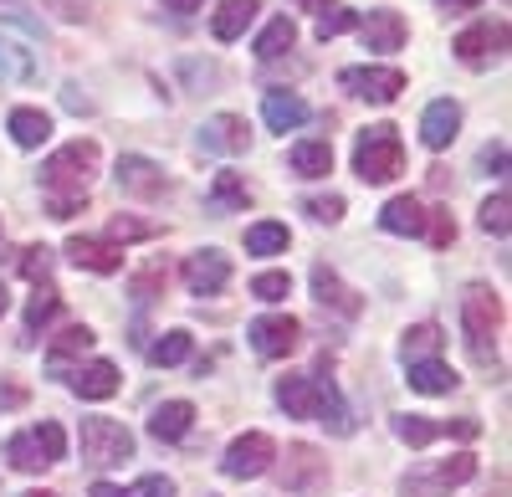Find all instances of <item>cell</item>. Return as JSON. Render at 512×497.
I'll use <instances>...</instances> for the list:
<instances>
[{"instance_id": "cell-1", "label": "cell", "mask_w": 512, "mask_h": 497, "mask_svg": "<svg viewBox=\"0 0 512 497\" xmlns=\"http://www.w3.org/2000/svg\"><path fill=\"white\" fill-rule=\"evenodd\" d=\"M98 144L93 139H72L62 144L47 164H41V190H47L52 200H67V205H82L88 200V185L98 175Z\"/></svg>"}, {"instance_id": "cell-2", "label": "cell", "mask_w": 512, "mask_h": 497, "mask_svg": "<svg viewBox=\"0 0 512 497\" xmlns=\"http://www.w3.org/2000/svg\"><path fill=\"white\" fill-rule=\"evenodd\" d=\"M502 293L487 282H466V293H461V328H466V344H472V354L482 364H492V344L502 334Z\"/></svg>"}, {"instance_id": "cell-3", "label": "cell", "mask_w": 512, "mask_h": 497, "mask_svg": "<svg viewBox=\"0 0 512 497\" xmlns=\"http://www.w3.org/2000/svg\"><path fill=\"white\" fill-rule=\"evenodd\" d=\"M400 170H405V144H400L395 123H374V129H364L359 144H354V175L364 185H390Z\"/></svg>"}, {"instance_id": "cell-4", "label": "cell", "mask_w": 512, "mask_h": 497, "mask_svg": "<svg viewBox=\"0 0 512 497\" xmlns=\"http://www.w3.org/2000/svg\"><path fill=\"white\" fill-rule=\"evenodd\" d=\"M62 457H67V436H62L57 421H41V426L11 436V446H6V462H11L16 472H47V467L62 462Z\"/></svg>"}, {"instance_id": "cell-5", "label": "cell", "mask_w": 512, "mask_h": 497, "mask_svg": "<svg viewBox=\"0 0 512 497\" xmlns=\"http://www.w3.org/2000/svg\"><path fill=\"white\" fill-rule=\"evenodd\" d=\"M128 457H134V431L123 421H108V416L82 421V462L88 467H118Z\"/></svg>"}, {"instance_id": "cell-6", "label": "cell", "mask_w": 512, "mask_h": 497, "mask_svg": "<svg viewBox=\"0 0 512 497\" xmlns=\"http://www.w3.org/2000/svg\"><path fill=\"white\" fill-rule=\"evenodd\" d=\"M272 462H277V441H272L267 431H246V436H236V441L226 446L221 472L236 477V482H251V477H262Z\"/></svg>"}, {"instance_id": "cell-7", "label": "cell", "mask_w": 512, "mask_h": 497, "mask_svg": "<svg viewBox=\"0 0 512 497\" xmlns=\"http://www.w3.org/2000/svg\"><path fill=\"white\" fill-rule=\"evenodd\" d=\"M338 88H349L364 103H395L405 93V72L400 67H344L338 72Z\"/></svg>"}, {"instance_id": "cell-8", "label": "cell", "mask_w": 512, "mask_h": 497, "mask_svg": "<svg viewBox=\"0 0 512 497\" xmlns=\"http://www.w3.org/2000/svg\"><path fill=\"white\" fill-rule=\"evenodd\" d=\"M246 339L262 359H287L297 349V339H303V323H297L292 313H267V318H256L246 328Z\"/></svg>"}, {"instance_id": "cell-9", "label": "cell", "mask_w": 512, "mask_h": 497, "mask_svg": "<svg viewBox=\"0 0 512 497\" xmlns=\"http://www.w3.org/2000/svg\"><path fill=\"white\" fill-rule=\"evenodd\" d=\"M226 282H231V257H226V252L205 246V252L185 257V287H190L195 298H216Z\"/></svg>"}, {"instance_id": "cell-10", "label": "cell", "mask_w": 512, "mask_h": 497, "mask_svg": "<svg viewBox=\"0 0 512 497\" xmlns=\"http://www.w3.org/2000/svg\"><path fill=\"white\" fill-rule=\"evenodd\" d=\"M118 190L134 195V200H159L169 190V175L159 170L154 159H144V154H123L118 159Z\"/></svg>"}, {"instance_id": "cell-11", "label": "cell", "mask_w": 512, "mask_h": 497, "mask_svg": "<svg viewBox=\"0 0 512 497\" xmlns=\"http://www.w3.org/2000/svg\"><path fill=\"white\" fill-rule=\"evenodd\" d=\"M502 47H507V21H497V26H492V21L466 26V31L451 41V52H456L466 67H482V62H487V57H497Z\"/></svg>"}, {"instance_id": "cell-12", "label": "cell", "mask_w": 512, "mask_h": 497, "mask_svg": "<svg viewBox=\"0 0 512 497\" xmlns=\"http://www.w3.org/2000/svg\"><path fill=\"white\" fill-rule=\"evenodd\" d=\"M67 257H72L82 272H118V267H123V246L108 241V236H72V241H67Z\"/></svg>"}, {"instance_id": "cell-13", "label": "cell", "mask_w": 512, "mask_h": 497, "mask_svg": "<svg viewBox=\"0 0 512 497\" xmlns=\"http://www.w3.org/2000/svg\"><path fill=\"white\" fill-rule=\"evenodd\" d=\"M461 129V103L456 98H436L431 108L420 113V144L425 149H446Z\"/></svg>"}, {"instance_id": "cell-14", "label": "cell", "mask_w": 512, "mask_h": 497, "mask_svg": "<svg viewBox=\"0 0 512 497\" xmlns=\"http://www.w3.org/2000/svg\"><path fill=\"white\" fill-rule=\"evenodd\" d=\"M359 36L369 52H400L405 47V16L400 11H369V16H359Z\"/></svg>"}, {"instance_id": "cell-15", "label": "cell", "mask_w": 512, "mask_h": 497, "mask_svg": "<svg viewBox=\"0 0 512 497\" xmlns=\"http://www.w3.org/2000/svg\"><path fill=\"white\" fill-rule=\"evenodd\" d=\"M323 477H328V462H318L313 446H287V467H282L287 492H313V487H323Z\"/></svg>"}, {"instance_id": "cell-16", "label": "cell", "mask_w": 512, "mask_h": 497, "mask_svg": "<svg viewBox=\"0 0 512 497\" xmlns=\"http://www.w3.org/2000/svg\"><path fill=\"white\" fill-rule=\"evenodd\" d=\"M67 385H72V395H82V400H113V395H118V369H113L108 359L77 364L72 375H67Z\"/></svg>"}, {"instance_id": "cell-17", "label": "cell", "mask_w": 512, "mask_h": 497, "mask_svg": "<svg viewBox=\"0 0 512 497\" xmlns=\"http://www.w3.org/2000/svg\"><path fill=\"white\" fill-rule=\"evenodd\" d=\"M195 426V405L190 400H164L154 405V416H149V436L154 441H185Z\"/></svg>"}, {"instance_id": "cell-18", "label": "cell", "mask_w": 512, "mask_h": 497, "mask_svg": "<svg viewBox=\"0 0 512 497\" xmlns=\"http://www.w3.org/2000/svg\"><path fill=\"white\" fill-rule=\"evenodd\" d=\"M246 139H251L246 118H236V113H216V118H205V129H200V144L216 149V154H241Z\"/></svg>"}, {"instance_id": "cell-19", "label": "cell", "mask_w": 512, "mask_h": 497, "mask_svg": "<svg viewBox=\"0 0 512 497\" xmlns=\"http://www.w3.org/2000/svg\"><path fill=\"white\" fill-rule=\"evenodd\" d=\"M308 113H313V108L297 98V93H267V98H262V118H267L272 134H292L297 123H308Z\"/></svg>"}, {"instance_id": "cell-20", "label": "cell", "mask_w": 512, "mask_h": 497, "mask_svg": "<svg viewBox=\"0 0 512 497\" xmlns=\"http://www.w3.org/2000/svg\"><path fill=\"white\" fill-rule=\"evenodd\" d=\"M277 405L287 410L292 421H313V405H318L313 375H287V380H277Z\"/></svg>"}, {"instance_id": "cell-21", "label": "cell", "mask_w": 512, "mask_h": 497, "mask_svg": "<svg viewBox=\"0 0 512 497\" xmlns=\"http://www.w3.org/2000/svg\"><path fill=\"white\" fill-rule=\"evenodd\" d=\"M379 226L390 231V236H425V211H420V200H415V195H395V200L379 211Z\"/></svg>"}, {"instance_id": "cell-22", "label": "cell", "mask_w": 512, "mask_h": 497, "mask_svg": "<svg viewBox=\"0 0 512 497\" xmlns=\"http://www.w3.org/2000/svg\"><path fill=\"white\" fill-rule=\"evenodd\" d=\"M313 293H318V303H323V308L344 313V318H359V308H364L354 287H344V282H338V272H328V267H318V272H313Z\"/></svg>"}, {"instance_id": "cell-23", "label": "cell", "mask_w": 512, "mask_h": 497, "mask_svg": "<svg viewBox=\"0 0 512 497\" xmlns=\"http://www.w3.org/2000/svg\"><path fill=\"white\" fill-rule=\"evenodd\" d=\"M6 129H11V139H16L21 149H41V144L52 139V118L41 113V108H11Z\"/></svg>"}, {"instance_id": "cell-24", "label": "cell", "mask_w": 512, "mask_h": 497, "mask_svg": "<svg viewBox=\"0 0 512 497\" xmlns=\"http://www.w3.org/2000/svg\"><path fill=\"white\" fill-rule=\"evenodd\" d=\"M287 159H292V170L303 175V180H323V175L333 170V149H328V139H297Z\"/></svg>"}, {"instance_id": "cell-25", "label": "cell", "mask_w": 512, "mask_h": 497, "mask_svg": "<svg viewBox=\"0 0 512 497\" xmlns=\"http://www.w3.org/2000/svg\"><path fill=\"white\" fill-rule=\"evenodd\" d=\"M410 369V390L420 395H451L461 380H456V369H446L441 359H420V364H405Z\"/></svg>"}, {"instance_id": "cell-26", "label": "cell", "mask_w": 512, "mask_h": 497, "mask_svg": "<svg viewBox=\"0 0 512 497\" xmlns=\"http://www.w3.org/2000/svg\"><path fill=\"white\" fill-rule=\"evenodd\" d=\"M318 385V405H313V416L333 431V436H349L354 431V416H349V405H344V395H338L328 380H313Z\"/></svg>"}, {"instance_id": "cell-27", "label": "cell", "mask_w": 512, "mask_h": 497, "mask_svg": "<svg viewBox=\"0 0 512 497\" xmlns=\"http://www.w3.org/2000/svg\"><path fill=\"white\" fill-rule=\"evenodd\" d=\"M441 328L436 323H415V328H405V339H400V359L405 364H420V359H441Z\"/></svg>"}, {"instance_id": "cell-28", "label": "cell", "mask_w": 512, "mask_h": 497, "mask_svg": "<svg viewBox=\"0 0 512 497\" xmlns=\"http://www.w3.org/2000/svg\"><path fill=\"white\" fill-rule=\"evenodd\" d=\"M251 21H256V0H226V6L210 16V31H216V41H236V36H246Z\"/></svg>"}, {"instance_id": "cell-29", "label": "cell", "mask_w": 512, "mask_h": 497, "mask_svg": "<svg viewBox=\"0 0 512 497\" xmlns=\"http://www.w3.org/2000/svg\"><path fill=\"white\" fill-rule=\"evenodd\" d=\"M297 47V26H292V16H277V21H267V31L262 36H256V57H262V62H277L282 52H292Z\"/></svg>"}, {"instance_id": "cell-30", "label": "cell", "mask_w": 512, "mask_h": 497, "mask_svg": "<svg viewBox=\"0 0 512 497\" xmlns=\"http://www.w3.org/2000/svg\"><path fill=\"white\" fill-rule=\"evenodd\" d=\"M472 477H477V457H472V451H456L451 462H441V467L431 472V492H425V497H441V492L472 482Z\"/></svg>"}, {"instance_id": "cell-31", "label": "cell", "mask_w": 512, "mask_h": 497, "mask_svg": "<svg viewBox=\"0 0 512 497\" xmlns=\"http://www.w3.org/2000/svg\"><path fill=\"white\" fill-rule=\"evenodd\" d=\"M287 226L282 221H256V226H246V252L251 257H277V252H287Z\"/></svg>"}, {"instance_id": "cell-32", "label": "cell", "mask_w": 512, "mask_h": 497, "mask_svg": "<svg viewBox=\"0 0 512 497\" xmlns=\"http://www.w3.org/2000/svg\"><path fill=\"white\" fill-rule=\"evenodd\" d=\"M185 359H190V334H185V328H169V334H159L149 344V364H159V369H175Z\"/></svg>"}, {"instance_id": "cell-33", "label": "cell", "mask_w": 512, "mask_h": 497, "mask_svg": "<svg viewBox=\"0 0 512 497\" xmlns=\"http://www.w3.org/2000/svg\"><path fill=\"white\" fill-rule=\"evenodd\" d=\"M88 349H93V328L72 323V328H62V334L52 339V354H47V364H52V369H62L72 354H88Z\"/></svg>"}, {"instance_id": "cell-34", "label": "cell", "mask_w": 512, "mask_h": 497, "mask_svg": "<svg viewBox=\"0 0 512 497\" xmlns=\"http://www.w3.org/2000/svg\"><path fill=\"white\" fill-rule=\"evenodd\" d=\"M57 308H62L57 287L41 282V287H36V298L26 303V339H36V328H41V323H52V318H57Z\"/></svg>"}, {"instance_id": "cell-35", "label": "cell", "mask_w": 512, "mask_h": 497, "mask_svg": "<svg viewBox=\"0 0 512 497\" xmlns=\"http://www.w3.org/2000/svg\"><path fill=\"white\" fill-rule=\"evenodd\" d=\"M395 436L405 446H431L441 436V421L436 416H395Z\"/></svg>"}, {"instance_id": "cell-36", "label": "cell", "mask_w": 512, "mask_h": 497, "mask_svg": "<svg viewBox=\"0 0 512 497\" xmlns=\"http://www.w3.org/2000/svg\"><path fill=\"white\" fill-rule=\"evenodd\" d=\"M31 72H36L31 52H21L16 41H6V36H0V82H26Z\"/></svg>"}, {"instance_id": "cell-37", "label": "cell", "mask_w": 512, "mask_h": 497, "mask_svg": "<svg viewBox=\"0 0 512 497\" xmlns=\"http://www.w3.org/2000/svg\"><path fill=\"white\" fill-rule=\"evenodd\" d=\"M292 293V277L287 272H256L251 277V298H262V303H282Z\"/></svg>"}, {"instance_id": "cell-38", "label": "cell", "mask_w": 512, "mask_h": 497, "mask_svg": "<svg viewBox=\"0 0 512 497\" xmlns=\"http://www.w3.org/2000/svg\"><path fill=\"white\" fill-rule=\"evenodd\" d=\"M359 26V11H349V6H328L323 16H318V41H333V36H344V31H354Z\"/></svg>"}, {"instance_id": "cell-39", "label": "cell", "mask_w": 512, "mask_h": 497, "mask_svg": "<svg viewBox=\"0 0 512 497\" xmlns=\"http://www.w3.org/2000/svg\"><path fill=\"white\" fill-rule=\"evenodd\" d=\"M507 211H512V200H507V190H497V195H487V205H482V231H492V236H507Z\"/></svg>"}, {"instance_id": "cell-40", "label": "cell", "mask_w": 512, "mask_h": 497, "mask_svg": "<svg viewBox=\"0 0 512 497\" xmlns=\"http://www.w3.org/2000/svg\"><path fill=\"white\" fill-rule=\"evenodd\" d=\"M216 200H221V205H246V180H241L236 170H221V175H216Z\"/></svg>"}, {"instance_id": "cell-41", "label": "cell", "mask_w": 512, "mask_h": 497, "mask_svg": "<svg viewBox=\"0 0 512 497\" xmlns=\"http://www.w3.org/2000/svg\"><path fill=\"white\" fill-rule=\"evenodd\" d=\"M303 211H308L313 221H323V226H333L338 216H344V200H338V195H318V200H303Z\"/></svg>"}, {"instance_id": "cell-42", "label": "cell", "mask_w": 512, "mask_h": 497, "mask_svg": "<svg viewBox=\"0 0 512 497\" xmlns=\"http://www.w3.org/2000/svg\"><path fill=\"white\" fill-rule=\"evenodd\" d=\"M123 497H175V482H169V477H159V472H154V477H139V482L128 487Z\"/></svg>"}, {"instance_id": "cell-43", "label": "cell", "mask_w": 512, "mask_h": 497, "mask_svg": "<svg viewBox=\"0 0 512 497\" xmlns=\"http://www.w3.org/2000/svg\"><path fill=\"white\" fill-rule=\"evenodd\" d=\"M21 272H26L31 282H47V272H52V252H47V246H31L26 262H21Z\"/></svg>"}, {"instance_id": "cell-44", "label": "cell", "mask_w": 512, "mask_h": 497, "mask_svg": "<svg viewBox=\"0 0 512 497\" xmlns=\"http://www.w3.org/2000/svg\"><path fill=\"white\" fill-rule=\"evenodd\" d=\"M425 231H431V241H436V246L456 241V221H451V211H431V216H425Z\"/></svg>"}, {"instance_id": "cell-45", "label": "cell", "mask_w": 512, "mask_h": 497, "mask_svg": "<svg viewBox=\"0 0 512 497\" xmlns=\"http://www.w3.org/2000/svg\"><path fill=\"white\" fill-rule=\"evenodd\" d=\"M482 170H497V175H502V170H507V144H502V139H497V144H487V149H482Z\"/></svg>"}, {"instance_id": "cell-46", "label": "cell", "mask_w": 512, "mask_h": 497, "mask_svg": "<svg viewBox=\"0 0 512 497\" xmlns=\"http://www.w3.org/2000/svg\"><path fill=\"white\" fill-rule=\"evenodd\" d=\"M149 231H154V226H139V221H123V216L113 221V236H123V241H128V236H149Z\"/></svg>"}, {"instance_id": "cell-47", "label": "cell", "mask_w": 512, "mask_h": 497, "mask_svg": "<svg viewBox=\"0 0 512 497\" xmlns=\"http://www.w3.org/2000/svg\"><path fill=\"white\" fill-rule=\"evenodd\" d=\"M205 0H164V11H180V16H190V11H200Z\"/></svg>"}, {"instance_id": "cell-48", "label": "cell", "mask_w": 512, "mask_h": 497, "mask_svg": "<svg viewBox=\"0 0 512 497\" xmlns=\"http://www.w3.org/2000/svg\"><path fill=\"white\" fill-rule=\"evenodd\" d=\"M292 6H297V11H318V16H323V11L333 6V0H292Z\"/></svg>"}, {"instance_id": "cell-49", "label": "cell", "mask_w": 512, "mask_h": 497, "mask_svg": "<svg viewBox=\"0 0 512 497\" xmlns=\"http://www.w3.org/2000/svg\"><path fill=\"white\" fill-rule=\"evenodd\" d=\"M93 497H123V487H113V482H93Z\"/></svg>"}, {"instance_id": "cell-50", "label": "cell", "mask_w": 512, "mask_h": 497, "mask_svg": "<svg viewBox=\"0 0 512 497\" xmlns=\"http://www.w3.org/2000/svg\"><path fill=\"white\" fill-rule=\"evenodd\" d=\"M441 6H451V11H472V6H482V0H441Z\"/></svg>"}, {"instance_id": "cell-51", "label": "cell", "mask_w": 512, "mask_h": 497, "mask_svg": "<svg viewBox=\"0 0 512 497\" xmlns=\"http://www.w3.org/2000/svg\"><path fill=\"white\" fill-rule=\"evenodd\" d=\"M6 308H11V293H6V282H0V318H6Z\"/></svg>"}, {"instance_id": "cell-52", "label": "cell", "mask_w": 512, "mask_h": 497, "mask_svg": "<svg viewBox=\"0 0 512 497\" xmlns=\"http://www.w3.org/2000/svg\"><path fill=\"white\" fill-rule=\"evenodd\" d=\"M26 497H57V492H26Z\"/></svg>"}]
</instances>
